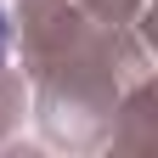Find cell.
Wrapping results in <instances>:
<instances>
[{
	"instance_id": "1",
	"label": "cell",
	"mask_w": 158,
	"mask_h": 158,
	"mask_svg": "<svg viewBox=\"0 0 158 158\" xmlns=\"http://www.w3.org/2000/svg\"><path fill=\"white\" fill-rule=\"evenodd\" d=\"M0 34H6V23H0Z\"/></svg>"
}]
</instances>
